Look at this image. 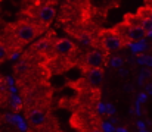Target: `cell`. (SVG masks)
Wrapping results in <instances>:
<instances>
[{"instance_id": "1", "label": "cell", "mask_w": 152, "mask_h": 132, "mask_svg": "<svg viewBox=\"0 0 152 132\" xmlns=\"http://www.w3.org/2000/svg\"><path fill=\"white\" fill-rule=\"evenodd\" d=\"M43 32H45L43 28H40L34 22L19 16L18 21L7 24L4 27L3 35L0 40L6 44V47L9 48L10 56H12V53L21 51L25 45H28L34 40H37Z\"/></svg>"}, {"instance_id": "2", "label": "cell", "mask_w": 152, "mask_h": 132, "mask_svg": "<svg viewBox=\"0 0 152 132\" xmlns=\"http://www.w3.org/2000/svg\"><path fill=\"white\" fill-rule=\"evenodd\" d=\"M78 57V47L72 40L58 38L53 43V48L46 65L52 75H62L77 65Z\"/></svg>"}, {"instance_id": "3", "label": "cell", "mask_w": 152, "mask_h": 132, "mask_svg": "<svg viewBox=\"0 0 152 132\" xmlns=\"http://www.w3.org/2000/svg\"><path fill=\"white\" fill-rule=\"evenodd\" d=\"M19 16L34 22L46 31L56 18V9L46 0H22Z\"/></svg>"}, {"instance_id": "4", "label": "cell", "mask_w": 152, "mask_h": 132, "mask_svg": "<svg viewBox=\"0 0 152 132\" xmlns=\"http://www.w3.org/2000/svg\"><path fill=\"white\" fill-rule=\"evenodd\" d=\"M93 16L92 0H64L59 22L65 27H77L90 22Z\"/></svg>"}, {"instance_id": "5", "label": "cell", "mask_w": 152, "mask_h": 132, "mask_svg": "<svg viewBox=\"0 0 152 132\" xmlns=\"http://www.w3.org/2000/svg\"><path fill=\"white\" fill-rule=\"evenodd\" d=\"M71 126L81 132H98L102 129L101 116L95 109L74 110L71 116Z\"/></svg>"}, {"instance_id": "6", "label": "cell", "mask_w": 152, "mask_h": 132, "mask_svg": "<svg viewBox=\"0 0 152 132\" xmlns=\"http://www.w3.org/2000/svg\"><path fill=\"white\" fill-rule=\"evenodd\" d=\"M114 31L121 37V40L124 41L126 45L132 43H139L148 35L145 28H142V27L127 21V19H123L120 24H117L114 27Z\"/></svg>"}, {"instance_id": "7", "label": "cell", "mask_w": 152, "mask_h": 132, "mask_svg": "<svg viewBox=\"0 0 152 132\" xmlns=\"http://www.w3.org/2000/svg\"><path fill=\"white\" fill-rule=\"evenodd\" d=\"M98 40H99V47L102 50H105L106 53L118 51L123 47H126L124 41L114 31V28H99L98 30Z\"/></svg>"}, {"instance_id": "8", "label": "cell", "mask_w": 152, "mask_h": 132, "mask_svg": "<svg viewBox=\"0 0 152 132\" xmlns=\"http://www.w3.org/2000/svg\"><path fill=\"white\" fill-rule=\"evenodd\" d=\"M106 51L102 48H93L92 51H87L77 60V66L81 69V72L93 69V68H103L106 60Z\"/></svg>"}, {"instance_id": "9", "label": "cell", "mask_w": 152, "mask_h": 132, "mask_svg": "<svg viewBox=\"0 0 152 132\" xmlns=\"http://www.w3.org/2000/svg\"><path fill=\"white\" fill-rule=\"evenodd\" d=\"M55 37H56V34H55V32H50V34L45 35L43 38H40V40H37V41L34 40V41L31 43V47H30L28 51L46 63L48 59H49V56H50V53H52L53 43H55V40H56Z\"/></svg>"}, {"instance_id": "10", "label": "cell", "mask_w": 152, "mask_h": 132, "mask_svg": "<svg viewBox=\"0 0 152 132\" xmlns=\"http://www.w3.org/2000/svg\"><path fill=\"white\" fill-rule=\"evenodd\" d=\"M83 76L87 79L89 84H92L93 87H99L101 88L102 81H103V68H93L89 71L83 72Z\"/></svg>"}, {"instance_id": "11", "label": "cell", "mask_w": 152, "mask_h": 132, "mask_svg": "<svg viewBox=\"0 0 152 132\" xmlns=\"http://www.w3.org/2000/svg\"><path fill=\"white\" fill-rule=\"evenodd\" d=\"M136 15H139L140 18L146 19L148 22H151V24H152V7H151V6H148V4H143V6H140V7L137 9Z\"/></svg>"}, {"instance_id": "12", "label": "cell", "mask_w": 152, "mask_h": 132, "mask_svg": "<svg viewBox=\"0 0 152 132\" xmlns=\"http://www.w3.org/2000/svg\"><path fill=\"white\" fill-rule=\"evenodd\" d=\"M7 59H10V51H9V48L6 47V44L0 40V65L4 63Z\"/></svg>"}, {"instance_id": "13", "label": "cell", "mask_w": 152, "mask_h": 132, "mask_svg": "<svg viewBox=\"0 0 152 132\" xmlns=\"http://www.w3.org/2000/svg\"><path fill=\"white\" fill-rule=\"evenodd\" d=\"M137 62H139L140 65H149V66H152V57L151 56H140V57L137 59Z\"/></svg>"}, {"instance_id": "14", "label": "cell", "mask_w": 152, "mask_h": 132, "mask_svg": "<svg viewBox=\"0 0 152 132\" xmlns=\"http://www.w3.org/2000/svg\"><path fill=\"white\" fill-rule=\"evenodd\" d=\"M121 59H112V66H120L121 65Z\"/></svg>"}, {"instance_id": "15", "label": "cell", "mask_w": 152, "mask_h": 132, "mask_svg": "<svg viewBox=\"0 0 152 132\" xmlns=\"http://www.w3.org/2000/svg\"><path fill=\"white\" fill-rule=\"evenodd\" d=\"M145 4H148V6L152 7V0H145Z\"/></svg>"}, {"instance_id": "16", "label": "cell", "mask_w": 152, "mask_h": 132, "mask_svg": "<svg viewBox=\"0 0 152 132\" xmlns=\"http://www.w3.org/2000/svg\"><path fill=\"white\" fill-rule=\"evenodd\" d=\"M46 1H49L52 4H56V3H58V0H46Z\"/></svg>"}, {"instance_id": "17", "label": "cell", "mask_w": 152, "mask_h": 132, "mask_svg": "<svg viewBox=\"0 0 152 132\" xmlns=\"http://www.w3.org/2000/svg\"><path fill=\"white\" fill-rule=\"evenodd\" d=\"M0 1H1V0H0Z\"/></svg>"}]
</instances>
